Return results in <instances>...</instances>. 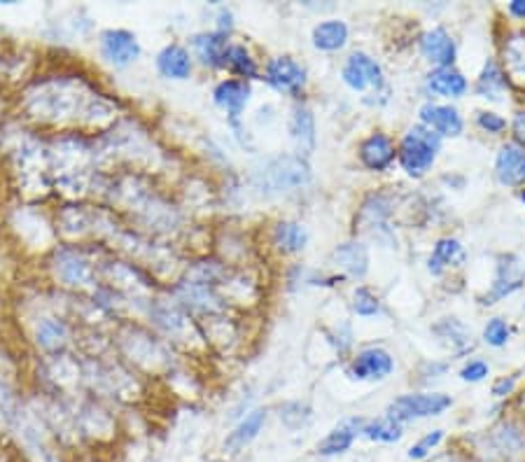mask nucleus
<instances>
[{"label": "nucleus", "instance_id": "nucleus-19", "mask_svg": "<svg viewBox=\"0 0 525 462\" xmlns=\"http://www.w3.org/2000/svg\"><path fill=\"white\" fill-rule=\"evenodd\" d=\"M420 119L432 129H437L439 133H444V136H457L463 131V119H460L456 108L451 106H423Z\"/></svg>", "mask_w": 525, "mask_h": 462}, {"label": "nucleus", "instance_id": "nucleus-4", "mask_svg": "<svg viewBox=\"0 0 525 462\" xmlns=\"http://www.w3.org/2000/svg\"><path fill=\"white\" fill-rule=\"evenodd\" d=\"M99 47L101 57L115 68H124V66H129L141 57V43L126 28H108V31L101 33Z\"/></svg>", "mask_w": 525, "mask_h": 462}, {"label": "nucleus", "instance_id": "nucleus-23", "mask_svg": "<svg viewBox=\"0 0 525 462\" xmlns=\"http://www.w3.org/2000/svg\"><path fill=\"white\" fill-rule=\"evenodd\" d=\"M227 68L234 73L238 80H257L260 77V68H257V61L253 59V54L243 47V44H229L227 52Z\"/></svg>", "mask_w": 525, "mask_h": 462}, {"label": "nucleus", "instance_id": "nucleus-38", "mask_svg": "<svg viewBox=\"0 0 525 462\" xmlns=\"http://www.w3.org/2000/svg\"><path fill=\"white\" fill-rule=\"evenodd\" d=\"M234 17H231V12H229V10H222V12H220V33H227L229 36V31H231V28H234Z\"/></svg>", "mask_w": 525, "mask_h": 462}, {"label": "nucleus", "instance_id": "nucleus-9", "mask_svg": "<svg viewBox=\"0 0 525 462\" xmlns=\"http://www.w3.org/2000/svg\"><path fill=\"white\" fill-rule=\"evenodd\" d=\"M343 82L355 92H365L367 87H378L381 84V66L365 52H355L343 66Z\"/></svg>", "mask_w": 525, "mask_h": 462}, {"label": "nucleus", "instance_id": "nucleus-35", "mask_svg": "<svg viewBox=\"0 0 525 462\" xmlns=\"http://www.w3.org/2000/svg\"><path fill=\"white\" fill-rule=\"evenodd\" d=\"M479 124H481L483 131L489 133H500L505 126H507V122L500 117V115L495 113H481L479 115Z\"/></svg>", "mask_w": 525, "mask_h": 462}, {"label": "nucleus", "instance_id": "nucleus-26", "mask_svg": "<svg viewBox=\"0 0 525 462\" xmlns=\"http://www.w3.org/2000/svg\"><path fill=\"white\" fill-rule=\"evenodd\" d=\"M463 259V245L453 241V238H441L437 245H434V252L430 257V271L432 274H441L444 267L448 264H456Z\"/></svg>", "mask_w": 525, "mask_h": 462}, {"label": "nucleus", "instance_id": "nucleus-8", "mask_svg": "<svg viewBox=\"0 0 525 462\" xmlns=\"http://www.w3.org/2000/svg\"><path fill=\"white\" fill-rule=\"evenodd\" d=\"M392 369H395V362L388 350L367 348L352 360L351 376L358 381H384L385 376L392 374Z\"/></svg>", "mask_w": 525, "mask_h": 462}, {"label": "nucleus", "instance_id": "nucleus-5", "mask_svg": "<svg viewBox=\"0 0 525 462\" xmlns=\"http://www.w3.org/2000/svg\"><path fill=\"white\" fill-rule=\"evenodd\" d=\"M264 80L280 94L299 96L306 87V70L292 57H276L266 63Z\"/></svg>", "mask_w": 525, "mask_h": 462}, {"label": "nucleus", "instance_id": "nucleus-18", "mask_svg": "<svg viewBox=\"0 0 525 462\" xmlns=\"http://www.w3.org/2000/svg\"><path fill=\"white\" fill-rule=\"evenodd\" d=\"M420 50L430 61L441 66V68H448L456 59V44L444 28H434V31L425 33L420 40Z\"/></svg>", "mask_w": 525, "mask_h": 462}, {"label": "nucleus", "instance_id": "nucleus-39", "mask_svg": "<svg viewBox=\"0 0 525 462\" xmlns=\"http://www.w3.org/2000/svg\"><path fill=\"white\" fill-rule=\"evenodd\" d=\"M513 133H516L519 140H523L525 143V113H519L516 115V119H513Z\"/></svg>", "mask_w": 525, "mask_h": 462}, {"label": "nucleus", "instance_id": "nucleus-6", "mask_svg": "<svg viewBox=\"0 0 525 462\" xmlns=\"http://www.w3.org/2000/svg\"><path fill=\"white\" fill-rule=\"evenodd\" d=\"M253 96V87L250 82L238 80V77H229V80L217 82V87L213 89V100L215 106H220L224 113L229 115V122L238 126L243 110H246L247 100Z\"/></svg>", "mask_w": 525, "mask_h": 462}, {"label": "nucleus", "instance_id": "nucleus-17", "mask_svg": "<svg viewBox=\"0 0 525 462\" xmlns=\"http://www.w3.org/2000/svg\"><path fill=\"white\" fill-rule=\"evenodd\" d=\"M290 136L297 145L299 156H306L315 150V117L306 106H295L290 117Z\"/></svg>", "mask_w": 525, "mask_h": 462}, {"label": "nucleus", "instance_id": "nucleus-16", "mask_svg": "<svg viewBox=\"0 0 525 462\" xmlns=\"http://www.w3.org/2000/svg\"><path fill=\"white\" fill-rule=\"evenodd\" d=\"M495 171H497V180L502 185L516 187L525 182V147L516 143H507L497 155L495 162Z\"/></svg>", "mask_w": 525, "mask_h": 462}, {"label": "nucleus", "instance_id": "nucleus-2", "mask_svg": "<svg viewBox=\"0 0 525 462\" xmlns=\"http://www.w3.org/2000/svg\"><path fill=\"white\" fill-rule=\"evenodd\" d=\"M439 150V138L423 126H416L404 136L402 147H400V162L404 171L414 178H420L434 163V156Z\"/></svg>", "mask_w": 525, "mask_h": 462}, {"label": "nucleus", "instance_id": "nucleus-13", "mask_svg": "<svg viewBox=\"0 0 525 462\" xmlns=\"http://www.w3.org/2000/svg\"><path fill=\"white\" fill-rule=\"evenodd\" d=\"M266 416H269L266 409H254V411L247 413L246 418L238 420L234 430L229 432L227 439H224V450L227 453H241L243 449H247L264 430Z\"/></svg>", "mask_w": 525, "mask_h": 462}, {"label": "nucleus", "instance_id": "nucleus-42", "mask_svg": "<svg viewBox=\"0 0 525 462\" xmlns=\"http://www.w3.org/2000/svg\"><path fill=\"white\" fill-rule=\"evenodd\" d=\"M512 462H525V460H512Z\"/></svg>", "mask_w": 525, "mask_h": 462}, {"label": "nucleus", "instance_id": "nucleus-28", "mask_svg": "<svg viewBox=\"0 0 525 462\" xmlns=\"http://www.w3.org/2000/svg\"><path fill=\"white\" fill-rule=\"evenodd\" d=\"M505 63L513 80L525 82V38H512L505 47Z\"/></svg>", "mask_w": 525, "mask_h": 462}, {"label": "nucleus", "instance_id": "nucleus-32", "mask_svg": "<svg viewBox=\"0 0 525 462\" xmlns=\"http://www.w3.org/2000/svg\"><path fill=\"white\" fill-rule=\"evenodd\" d=\"M352 299H355L352 301V308H355V313H358V315H365V318H369V315H376L378 308H381L376 294L367 288L355 290V297H352Z\"/></svg>", "mask_w": 525, "mask_h": 462}, {"label": "nucleus", "instance_id": "nucleus-27", "mask_svg": "<svg viewBox=\"0 0 525 462\" xmlns=\"http://www.w3.org/2000/svg\"><path fill=\"white\" fill-rule=\"evenodd\" d=\"M502 89H505V77H502L500 68L495 66V61H489L486 63V68H483L481 77H479V82H476V94L497 100L502 94Z\"/></svg>", "mask_w": 525, "mask_h": 462}, {"label": "nucleus", "instance_id": "nucleus-25", "mask_svg": "<svg viewBox=\"0 0 525 462\" xmlns=\"http://www.w3.org/2000/svg\"><path fill=\"white\" fill-rule=\"evenodd\" d=\"M334 257H336V262H339L341 267L348 271V274L355 275V278H362V275L367 274L369 257H367L365 245H359V243L341 245L339 251L334 252Z\"/></svg>", "mask_w": 525, "mask_h": 462}, {"label": "nucleus", "instance_id": "nucleus-21", "mask_svg": "<svg viewBox=\"0 0 525 462\" xmlns=\"http://www.w3.org/2000/svg\"><path fill=\"white\" fill-rule=\"evenodd\" d=\"M309 243V231L299 222H280L273 229V245L280 252H299Z\"/></svg>", "mask_w": 525, "mask_h": 462}, {"label": "nucleus", "instance_id": "nucleus-33", "mask_svg": "<svg viewBox=\"0 0 525 462\" xmlns=\"http://www.w3.org/2000/svg\"><path fill=\"white\" fill-rule=\"evenodd\" d=\"M61 278L69 285H80L87 278V264L77 259V257H66L61 264Z\"/></svg>", "mask_w": 525, "mask_h": 462}, {"label": "nucleus", "instance_id": "nucleus-24", "mask_svg": "<svg viewBox=\"0 0 525 462\" xmlns=\"http://www.w3.org/2000/svg\"><path fill=\"white\" fill-rule=\"evenodd\" d=\"M427 87L432 89L434 94L441 96H463L464 89H467V82L464 77L451 68H439L434 70L430 80H427Z\"/></svg>", "mask_w": 525, "mask_h": 462}, {"label": "nucleus", "instance_id": "nucleus-31", "mask_svg": "<svg viewBox=\"0 0 525 462\" xmlns=\"http://www.w3.org/2000/svg\"><path fill=\"white\" fill-rule=\"evenodd\" d=\"M444 442V430H432V432H427L425 437H420L418 442L408 449V460H414V462H420V460H427V458L432 456V450L437 449L439 443Z\"/></svg>", "mask_w": 525, "mask_h": 462}, {"label": "nucleus", "instance_id": "nucleus-11", "mask_svg": "<svg viewBox=\"0 0 525 462\" xmlns=\"http://www.w3.org/2000/svg\"><path fill=\"white\" fill-rule=\"evenodd\" d=\"M229 36L220 31L198 33L192 38V47L197 59L208 68H227V52H229Z\"/></svg>", "mask_w": 525, "mask_h": 462}, {"label": "nucleus", "instance_id": "nucleus-29", "mask_svg": "<svg viewBox=\"0 0 525 462\" xmlns=\"http://www.w3.org/2000/svg\"><path fill=\"white\" fill-rule=\"evenodd\" d=\"M280 423L292 432L302 430L311 423V409L302 402H290V404L280 406Z\"/></svg>", "mask_w": 525, "mask_h": 462}, {"label": "nucleus", "instance_id": "nucleus-7", "mask_svg": "<svg viewBox=\"0 0 525 462\" xmlns=\"http://www.w3.org/2000/svg\"><path fill=\"white\" fill-rule=\"evenodd\" d=\"M367 420L365 418H348L343 420V423L339 425V427H334L329 434H325V437L318 442V446H315V453L320 458H336V456H343V453H348V450L352 449V443H355V439L362 434V430H365Z\"/></svg>", "mask_w": 525, "mask_h": 462}, {"label": "nucleus", "instance_id": "nucleus-22", "mask_svg": "<svg viewBox=\"0 0 525 462\" xmlns=\"http://www.w3.org/2000/svg\"><path fill=\"white\" fill-rule=\"evenodd\" d=\"M362 437L378 443H397L404 437V425L392 420L390 416H381L376 420H367Z\"/></svg>", "mask_w": 525, "mask_h": 462}, {"label": "nucleus", "instance_id": "nucleus-3", "mask_svg": "<svg viewBox=\"0 0 525 462\" xmlns=\"http://www.w3.org/2000/svg\"><path fill=\"white\" fill-rule=\"evenodd\" d=\"M451 404L453 400L448 394H402V397H397L388 406L385 416L404 425L411 423V420L439 416V413H444Z\"/></svg>", "mask_w": 525, "mask_h": 462}, {"label": "nucleus", "instance_id": "nucleus-15", "mask_svg": "<svg viewBox=\"0 0 525 462\" xmlns=\"http://www.w3.org/2000/svg\"><path fill=\"white\" fill-rule=\"evenodd\" d=\"M359 162L369 171H385L395 162V145L385 133H371L359 145Z\"/></svg>", "mask_w": 525, "mask_h": 462}, {"label": "nucleus", "instance_id": "nucleus-40", "mask_svg": "<svg viewBox=\"0 0 525 462\" xmlns=\"http://www.w3.org/2000/svg\"><path fill=\"white\" fill-rule=\"evenodd\" d=\"M509 12H512L513 17H519V20H525V0H513V3H509Z\"/></svg>", "mask_w": 525, "mask_h": 462}, {"label": "nucleus", "instance_id": "nucleus-14", "mask_svg": "<svg viewBox=\"0 0 525 462\" xmlns=\"http://www.w3.org/2000/svg\"><path fill=\"white\" fill-rule=\"evenodd\" d=\"M489 446L493 456L502 458V460H521V456H525V432L519 430L516 425L505 423L490 432Z\"/></svg>", "mask_w": 525, "mask_h": 462}, {"label": "nucleus", "instance_id": "nucleus-10", "mask_svg": "<svg viewBox=\"0 0 525 462\" xmlns=\"http://www.w3.org/2000/svg\"><path fill=\"white\" fill-rule=\"evenodd\" d=\"M525 283L523 264L516 257H502L497 264V275H495L493 290L481 299V304H495V301L505 299L512 292L521 288Z\"/></svg>", "mask_w": 525, "mask_h": 462}, {"label": "nucleus", "instance_id": "nucleus-37", "mask_svg": "<svg viewBox=\"0 0 525 462\" xmlns=\"http://www.w3.org/2000/svg\"><path fill=\"white\" fill-rule=\"evenodd\" d=\"M512 390H513V378H502V381H497L493 386L495 397H505V394H509Z\"/></svg>", "mask_w": 525, "mask_h": 462}, {"label": "nucleus", "instance_id": "nucleus-36", "mask_svg": "<svg viewBox=\"0 0 525 462\" xmlns=\"http://www.w3.org/2000/svg\"><path fill=\"white\" fill-rule=\"evenodd\" d=\"M464 378V381H481V378H486L489 376V364L486 362H470L467 367L463 369V374H460Z\"/></svg>", "mask_w": 525, "mask_h": 462}, {"label": "nucleus", "instance_id": "nucleus-34", "mask_svg": "<svg viewBox=\"0 0 525 462\" xmlns=\"http://www.w3.org/2000/svg\"><path fill=\"white\" fill-rule=\"evenodd\" d=\"M483 339H486V344L490 346H505L509 339V327L507 323L502 318H493L483 330Z\"/></svg>", "mask_w": 525, "mask_h": 462}, {"label": "nucleus", "instance_id": "nucleus-12", "mask_svg": "<svg viewBox=\"0 0 525 462\" xmlns=\"http://www.w3.org/2000/svg\"><path fill=\"white\" fill-rule=\"evenodd\" d=\"M157 70L166 80H190L194 70V57L182 44H166L157 54Z\"/></svg>", "mask_w": 525, "mask_h": 462}, {"label": "nucleus", "instance_id": "nucleus-1", "mask_svg": "<svg viewBox=\"0 0 525 462\" xmlns=\"http://www.w3.org/2000/svg\"><path fill=\"white\" fill-rule=\"evenodd\" d=\"M311 180L309 162L299 155L273 156L253 173V185L262 194H285Z\"/></svg>", "mask_w": 525, "mask_h": 462}, {"label": "nucleus", "instance_id": "nucleus-20", "mask_svg": "<svg viewBox=\"0 0 525 462\" xmlns=\"http://www.w3.org/2000/svg\"><path fill=\"white\" fill-rule=\"evenodd\" d=\"M348 43V26L339 20L322 21L313 28V44L322 52H336Z\"/></svg>", "mask_w": 525, "mask_h": 462}, {"label": "nucleus", "instance_id": "nucleus-30", "mask_svg": "<svg viewBox=\"0 0 525 462\" xmlns=\"http://www.w3.org/2000/svg\"><path fill=\"white\" fill-rule=\"evenodd\" d=\"M66 337H69L66 325L54 318H44L40 330H37V341H40L44 348H59V346L66 341Z\"/></svg>", "mask_w": 525, "mask_h": 462}, {"label": "nucleus", "instance_id": "nucleus-41", "mask_svg": "<svg viewBox=\"0 0 525 462\" xmlns=\"http://www.w3.org/2000/svg\"><path fill=\"white\" fill-rule=\"evenodd\" d=\"M521 199H523V201H525V189H523V192H521Z\"/></svg>", "mask_w": 525, "mask_h": 462}]
</instances>
